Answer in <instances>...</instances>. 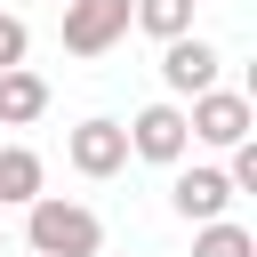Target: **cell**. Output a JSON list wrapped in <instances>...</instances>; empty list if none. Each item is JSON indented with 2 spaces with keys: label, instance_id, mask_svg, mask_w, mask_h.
<instances>
[{
  "label": "cell",
  "instance_id": "8fae6325",
  "mask_svg": "<svg viewBox=\"0 0 257 257\" xmlns=\"http://www.w3.org/2000/svg\"><path fill=\"white\" fill-rule=\"evenodd\" d=\"M193 257H257V233L217 217V225H193Z\"/></svg>",
  "mask_w": 257,
  "mask_h": 257
},
{
  "label": "cell",
  "instance_id": "6da1fadb",
  "mask_svg": "<svg viewBox=\"0 0 257 257\" xmlns=\"http://www.w3.org/2000/svg\"><path fill=\"white\" fill-rule=\"evenodd\" d=\"M24 241H32V257H104L96 209H88V201H64V193L24 201Z\"/></svg>",
  "mask_w": 257,
  "mask_h": 257
},
{
  "label": "cell",
  "instance_id": "30bf717a",
  "mask_svg": "<svg viewBox=\"0 0 257 257\" xmlns=\"http://www.w3.org/2000/svg\"><path fill=\"white\" fill-rule=\"evenodd\" d=\"M128 24L153 40H177V32H193V0H128Z\"/></svg>",
  "mask_w": 257,
  "mask_h": 257
},
{
  "label": "cell",
  "instance_id": "9c48e42d",
  "mask_svg": "<svg viewBox=\"0 0 257 257\" xmlns=\"http://www.w3.org/2000/svg\"><path fill=\"white\" fill-rule=\"evenodd\" d=\"M40 193H48L40 153H32V145H0V209H24V201H40Z\"/></svg>",
  "mask_w": 257,
  "mask_h": 257
},
{
  "label": "cell",
  "instance_id": "7a4b0ae2",
  "mask_svg": "<svg viewBox=\"0 0 257 257\" xmlns=\"http://www.w3.org/2000/svg\"><path fill=\"white\" fill-rule=\"evenodd\" d=\"M185 128H193V145L233 153L241 137H257V112H249V96H241V88H201V96H193V112H185Z\"/></svg>",
  "mask_w": 257,
  "mask_h": 257
},
{
  "label": "cell",
  "instance_id": "ba28073f",
  "mask_svg": "<svg viewBox=\"0 0 257 257\" xmlns=\"http://www.w3.org/2000/svg\"><path fill=\"white\" fill-rule=\"evenodd\" d=\"M40 112H48V80L32 64H8L0 72V128H32Z\"/></svg>",
  "mask_w": 257,
  "mask_h": 257
},
{
  "label": "cell",
  "instance_id": "5b68a950",
  "mask_svg": "<svg viewBox=\"0 0 257 257\" xmlns=\"http://www.w3.org/2000/svg\"><path fill=\"white\" fill-rule=\"evenodd\" d=\"M217 48L201 40V32H177V40H161V80H169V96H201V88H217Z\"/></svg>",
  "mask_w": 257,
  "mask_h": 257
},
{
  "label": "cell",
  "instance_id": "7c38bea8",
  "mask_svg": "<svg viewBox=\"0 0 257 257\" xmlns=\"http://www.w3.org/2000/svg\"><path fill=\"white\" fill-rule=\"evenodd\" d=\"M24 56H32V24L0 8V72H8V64H24Z\"/></svg>",
  "mask_w": 257,
  "mask_h": 257
},
{
  "label": "cell",
  "instance_id": "52a82bcc",
  "mask_svg": "<svg viewBox=\"0 0 257 257\" xmlns=\"http://www.w3.org/2000/svg\"><path fill=\"white\" fill-rule=\"evenodd\" d=\"M64 161H72L80 177H112V169H128V128H120V120H80V128L64 137Z\"/></svg>",
  "mask_w": 257,
  "mask_h": 257
},
{
  "label": "cell",
  "instance_id": "277c9868",
  "mask_svg": "<svg viewBox=\"0 0 257 257\" xmlns=\"http://www.w3.org/2000/svg\"><path fill=\"white\" fill-rule=\"evenodd\" d=\"M128 32V0H64V48L72 56H104Z\"/></svg>",
  "mask_w": 257,
  "mask_h": 257
},
{
  "label": "cell",
  "instance_id": "3957f363",
  "mask_svg": "<svg viewBox=\"0 0 257 257\" xmlns=\"http://www.w3.org/2000/svg\"><path fill=\"white\" fill-rule=\"evenodd\" d=\"M185 145H193V128H185V104H177V96H169V104H145V112L128 120V153H137V161L177 169V161H185Z\"/></svg>",
  "mask_w": 257,
  "mask_h": 257
},
{
  "label": "cell",
  "instance_id": "4fadbf2b",
  "mask_svg": "<svg viewBox=\"0 0 257 257\" xmlns=\"http://www.w3.org/2000/svg\"><path fill=\"white\" fill-rule=\"evenodd\" d=\"M0 257H8V225H0Z\"/></svg>",
  "mask_w": 257,
  "mask_h": 257
},
{
  "label": "cell",
  "instance_id": "8992f818",
  "mask_svg": "<svg viewBox=\"0 0 257 257\" xmlns=\"http://www.w3.org/2000/svg\"><path fill=\"white\" fill-rule=\"evenodd\" d=\"M169 209H177L185 225H217V217L233 209V185H225V169H209V161L177 169V185H169Z\"/></svg>",
  "mask_w": 257,
  "mask_h": 257
}]
</instances>
